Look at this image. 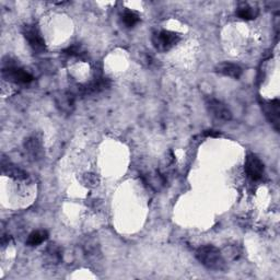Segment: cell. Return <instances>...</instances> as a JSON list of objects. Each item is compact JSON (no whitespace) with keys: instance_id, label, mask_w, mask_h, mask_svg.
Wrapping results in <instances>:
<instances>
[{"instance_id":"277c9868","label":"cell","mask_w":280,"mask_h":280,"mask_svg":"<svg viewBox=\"0 0 280 280\" xmlns=\"http://www.w3.org/2000/svg\"><path fill=\"white\" fill-rule=\"evenodd\" d=\"M23 34H25V38L28 41L29 45L31 46V49L37 52V53H42L44 52L46 49L45 41L42 38L40 30L35 26H27L23 29Z\"/></svg>"},{"instance_id":"3957f363","label":"cell","mask_w":280,"mask_h":280,"mask_svg":"<svg viewBox=\"0 0 280 280\" xmlns=\"http://www.w3.org/2000/svg\"><path fill=\"white\" fill-rule=\"evenodd\" d=\"M178 41H180V37L176 33L165 31V30L157 33L152 39L154 47L162 52L171 50L177 44Z\"/></svg>"},{"instance_id":"30bf717a","label":"cell","mask_w":280,"mask_h":280,"mask_svg":"<svg viewBox=\"0 0 280 280\" xmlns=\"http://www.w3.org/2000/svg\"><path fill=\"white\" fill-rule=\"evenodd\" d=\"M25 147L28 154L33 160H40L43 157V149H42L41 142L37 138H34V137L33 138H29L26 141Z\"/></svg>"},{"instance_id":"2e32d148","label":"cell","mask_w":280,"mask_h":280,"mask_svg":"<svg viewBox=\"0 0 280 280\" xmlns=\"http://www.w3.org/2000/svg\"><path fill=\"white\" fill-rule=\"evenodd\" d=\"M204 135L207 137H219L220 133L216 132V130H207Z\"/></svg>"},{"instance_id":"ba28073f","label":"cell","mask_w":280,"mask_h":280,"mask_svg":"<svg viewBox=\"0 0 280 280\" xmlns=\"http://www.w3.org/2000/svg\"><path fill=\"white\" fill-rule=\"evenodd\" d=\"M265 113L269 122L278 130L279 120H280V105L278 100H273L265 105Z\"/></svg>"},{"instance_id":"6da1fadb","label":"cell","mask_w":280,"mask_h":280,"mask_svg":"<svg viewBox=\"0 0 280 280\" xmlns=\"http://www.w3.org/2000/svg\"><path fill=\"white\" fill-rule=\"evenodd\" d=\"M196 258L208 269L222 270L225 267L224 259L217 247L212 245L201 246L196 252Z\"/></svg>"},{"instance_id":"8fae6325","label":"cell","mask_w":280,"mask_h":280,"mask_svg":"<svg viewBox=\"0 0 280 280\" xmlns=\"http://www.w3.org/2000/svg\"><path fill=\"white\" fill-rule=\"evenodd\" d=\"M47 237H49V233L46 231H35L29 235L27 244L29 246H38L41 243H43Z\"/></svg>"},{"instance_id":"9c48e42d","label":"cell","mask_w":280,"mask_h":280,"mask_svg":"<svg viewBox=\"0 0 280 280\" xmlns=\"http://www.w3.org/2000/svg\"><path fill=\"white\" fill-rule=\"evenodd\" d=\"M216 71L219 74L224 75L227 77H231V78H234V79L240 78L242 75V68L232 63H222L218 65Z\"/></svg>"},{"instance_id":"4fadbf2b","label":"cell","mask_w":280,"mask_h":280,"mask_svg":"<svg viewBox=\"0 0 280 280\" xmlns=\"http://www.w3.org/2000/svg\"><path fill=\"white\" fill-rule=\"evenodd\" d=\"M57 106L64 112H71V107L74 106V98L73 95L67 93H62L61 97L56 100Z\"/></svg>"},{"instance_id":"7a4b0ae2","label":"cell","mask_w":280,"mask_h":280,"mask_svg":"<svg viewBox=\"0 0 280 280\" xmlns=\"http://www.w3.org/2000/svg\"><path fill=\"white\" fill-rule=\"evenodd\" d=\"M207 110L209 114L219 122H229L232 118V114L228 106L221 101L217 99H209L206 103Z\"/></svg>"},{"instance_id":"5b68a950","label":"cell","mask_w":280,"mask_h":280,"mask_svg":"<svg viewBox=\"0 0 280 280\" xmlns=\"http://www.w3.org/2000/svg\"><path fill=\"white\" fill-rule=\"evenodd\" d=\"M4 79L19 83V85H28V83L33 81V77L27 73L26 70L18 68L16 66H8L3 70Z\"/></svg>"},{"instance_id":"9a60e30c","label":"cell","mask_w":280,"mask_h":280,"mask_svg":"<svg viewBox=\"0 0 280 280\" xmlns=\"http://www.w3.org/2000/svg\"><path fill=\"white\" fill-rule=\"evenodd\" d=\"M4 169L10 176L19 178V180H23V178H26L28 176V174L26 173L25 171H22L21 169L17 168V166H14V165L8 164V166H4Z\"/></svg>"},{"instance_id":"52a82bcc","label":"cell","mask_w":280,"mask_h":280,"mask_svg":"<svg viewBox=\"0 0 280 280\" xmlns=\"http://www.w3.org/2000/svg\"><path fill=\"white\" fill-rule=\"evenodd\" d=\"M111 86V81L107 78H98L93 81H91L88 85L81 87L80 91L82 94L85 95H93V94H99L102 91L109 89Z\"/></svg>"},{"instance_id":"8992f818","label":"cell","mask_w":280,"mask_h":280,"mask_svg":"<svg viewBox=\"0 0 280 280\" xmlns=\"http://www.w3.org/2000/svg\"><path fill=\"white\" fill-rule=\"evenodd\" d=\"M245 172L253 181H258L264 174V164L255 154H248L245 160Z\"/></svg>"},{"instance_id":"5bb4252c","label":"cell","mask_w":280,"mask_h":280,"mask_svg":"<svg viewBox=\"0 0 280 280\" xmlns=\"http://www.w3.org/2000/svg\"><path fill=\"white\" fill-rule=\"evenodd\" d=\"M122 19H123V22L125 23V26H127L128 28H132L139 21V16L136 13H134V11L128 10V11H125Z\"/></svg>"},{"instance_id":"7c38bea8","label":"cell","mask_w":280,"mask_h":280,"mask_svg":"<svg viewBox=\"0 0 280 280\" xmlns=\"http://www.w3.org/2000/svg\"><path fill=\"white\" fill-rule=\"evenodd\" d=\"M236 15L242 20H253L257 16V10L249 7L247 5H243L241 7L237 8Z\"/></svg>"}]
</instances>
